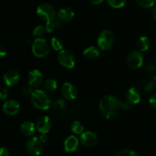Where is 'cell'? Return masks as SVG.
<instances>
[{"instance_id": "cell-11", "label": "cell", "mask_w": 156, "mask_h": 156, "mask_svg": "<svg viewBox=\"0 0 156 156\" xmlns=\"http://www.w3.org/2000/svg\"><path fill=\"white\" fill-rule=\"evenodd\" d=\"M20 73L15 70H8L3 76V80L7 87H12L16 85L20 80Z\"/></svg>"}, {"instance_id": "cell-9", "label": "cell", "mask_w": 156, "mask_h": 156, "mask_svg": "<svg viewBox=\"0 0 156 156\" xmlns=\"http://www.w3.org/2000/svg\"><path fill=\"white\" fill-rule=\"evenodd\" d=\"M81 144L87 148H91L96 145V144L98 142V137L94 132L91 131H87L85 132H82L80 135L79 138Z\"/></svg>"}, {"instance_id": "cell-38", "label": "cell", "mask_w": 156, "mask_h": 156, "mask_svg": "<svg viewBox=\"0 0 156 156\" xmlns=\"http://www.w3.org/2000/svg\"><path fill=\"white\" fill-rule=\"evenodd\" d=\"M93 5H99L104 2V0H90Z\"/></svg>"}, {"instance_id": "cell-25", "label": "cell", "mask_w": 156, "mask_h": 156, "mask_svg": "<svg viewBox=\"0 0 156 156\" xmlns=\"http://www.w3.org/2000/svg\"><path fill=\"white\" fill-rule=\"evenodd\" d=\"M53 109H54L57 112H62L65 110L66 108V102L64 99H58L55 101L54 102H53L52 104Z\"/></svg>"}, {"instance_id": "cell-10", "label": "cell", "mask_w": 156, "mask_h": 156, "mask_svg": "<svg viewBox=\"0 0 156 156\" xmlns=\"http://www.w3.org/2000/svg\"><path fill=\"white\" fill-rule=\"evenodd\" d=\"M61 93L62 96L67 100H73L77 98L78 92L76 87L71 83H65L62 86Z\"/></svg>"}, {"instance_id": "cell-34", "label": "cell", "mask_w": 156, "mask_h": 156, "mask_svg": "<svg viewBox=\"0 0 156 156\" xmlns=\"http://www.w3.org/2000/svg\"><path fill=\"white\" fill-rule=\"evenodd\" d=\"M149 104H150V106L152 108L156 110V93L152 95L150 97V99H149Z\"/></svg>"}, {"instance_id": "cell-19", "label": "cell", "mask_w": 156, "mask_h": 156, "mask_svg": "<svg viewBox=\"0 0 156 156\" xmlns=\"http://www.w3.org/2000/svg\"><path fill=\"white\" fill-rule=\"evenodd\" d=\"M84 57L88 60H94L100 55V51L97 47L91 46L85 49L83 52Z\"/></svg>"}, {"instance_id": "cell-26", "label": "cell", "mask_w": 156, "mask_h": 156, "mask_svg": "<svg viewBox=\"0 0 156 156\" xmlns=\"http://www.w3.org/2000/svg\"><path fill=\"white\" fill-rule=\"evenodd\" d=\"M107 2L114 9H120L126 5V0H107Z\"/></svg>"}, {"instance_id": "cell-28", "label": "cell", "mask_w": 156, "mask_h": 156, "mask_svg": "<svg viewBox=\"0 0 156 156\" xmlns=\"http://www.w3.org/2000/svg\"><path fill=\"white\" fill-rule=\"evenodd\" d=\"M46 32H47V31H46L45 26L40 24V25L37 26V27L34 29L33 33L32 34H33V35L34 37H37V38H41V36H43V35L45 34Z\"/></svg>"}, {"instance_id": "cell-13", "label": "cell", "mask_w": 156, "mask_h": 156, "mask_svg": "<svg viewBox=\"0 0 156 156\" xmlns=\"http://www.w3.org/2000/svg\"><path fill=\"white\" fill-rule=\"evenodd\" d=\"M2 110L5 114L9 116H15L19 112L20 104L15 99L7 100L3 103Z\"/></svg>"}, {"instance_id": "cell-17", "label": "cell", "mask_w": 156, "mask_h": 156, "mask_svg": "<svg viewBox=\"0 0 156 156\" xmlns=\"http://www.w3.org/2000/svg\"><path fill=\"white\" fill-rule=\"evenodd\" d=\"M75 16V12L70 8H62L58 12V19L61 21H70L73 19Z\"/></svg>"}, {"instance_id": "cell-35", "label": "cell", "mask_w": 156, "mask_h": 156, "mask_svg": "<svg viewBox=\"0 0 156 156\" xmlns=\"http://www.w3.org/2000/svg\"><path fill=\"white\" fill-rule=\"evenodd\" d=\"M0 156H10V153L8 148H6L5 147H2Z\"/></svg>"}, {"instance_id": "cell-6", "label": "cell", "mask_w": 156, "mask_h": 156, "mask_svg": "<svg viewBox=\"0 0 156 156\" xmlns=\"http://www.w3.org/2000/svg\"><path fill=\"white\" fill-rule=\"evenodd\" d=\"M57 59L59 64L67 69L73 68L76 64L74 55L67 50H60L58 54Z\"/></svg>"}, {"instance_id": "cell-37", "label": "cell", "mask_w": 156, "mask_h": 156, "mask_svg": "<svg viewBox=\"0 0 156 156\" xmlns=\"http://www.w3.org/2000/svg\"><path fill=\"white\" fill-rule=\"evenodd\" d=\"M40 139H41V142L43 143H45L48 140V136H47V134H44V133H41V136H40Z\"/></svg>"}, {"instance_id": "cell-39", "label": "cell", "mask_w": 156, "mask_h": 156, "mask_svg": "<svg viewBox=\"0 0 156 156\" xmlns=\"http://www.w3.org/2000/svg\"><path fill=\"white\" fill-rule=\"evenodd\" d=\"M152 16H153V18L156 20V6H154L153 9H152Z\"/></svg>"}, {"instance_id": "cell-1", "label": "cell", "mask_w": 156, "mask_h": 156, "mask_svg": "<svg viewBox=\"0 0 156 156\" xmlns=\"http://www.w3.org/2000/svg\"><path fill=\"white\" fill-rule=\"evenodd\" d=\"M99 107L101 113L104 117L107 119H113L117 117L122 109H123V102L117 96L107 95L100 101Z\"/></svg>"}, {"instance_id": "cell-20", "label": "cell", "mask_w": 156, "mask_h": 156, "mask_svg": "<svg viewBox=\"0 0 156 156\" xmlns=\"http://www.w3.org/2000/svg\"><path fill=\"white\" fill-rule=\"evenodd\" d=\"M62 27V24H61L60 20L54 19L52 20V21H47L45 24V28L47 32L49 33H52V32H54L55 31L58 30V29H60Z\"/></svg>"}, {"instance_id": "cell-8", "label": "cell", "mask_w": 156, "mask_h": 156, "mask_svg": "<svg viewBox=\"0 0 156 156\" xmlns=\"http://www.w3.org/2000/svg\"><path fill=\"white\" fill-rule=\"evenodd\" d=\"M144 63V57L143 54L138 50H133L127 58V65L133 70L140 68Z\"/></svg>"}, {"instance_id": "cell-18", "label": "cell", "mask_w": 156, "mask_h": 156, "mask_svg": "<svg viewBox=\"0 0 156 156\" xmlns=\"http://www.w3.org/2000/svg\"><path fill=\"white\" fill-rule=\"evenodd\" d=\"M20 131L24 136H31L35 132V125L30 121H24L20 126Z\"/></svg>"}, {"instance_id": "cell-32", "label": "cell", "mask_w": 156, "mask_h": 156, "mask_svg": "<svg viewBox=\"0 0 156 156\" xmlns=\"http://www.w3.org/2000/svg\"><path fill=\"white\" fill-rule=\"evenodd\" d=\"M33 90H32L31 87H28V86H24L21 89V93L24 96H31L33 93Z\"/></svg>"}, {"instance_id": "cell-2", "label": "cell", "mask_w": 156, "mask_h": 156, "mask_svg": "<svg viewBox=\"0 0 156 156\" xmlns=\"http://www.w3.org/2000/svg\"><path fill=\"white\" fill-rule=\"evenodd\" d=\"M30 102L35 108L41 110H48L53 104L48 92L42 90H34L30 96Z\"/></svg>"}, {"instance_id": "cell-24", "label": "cell", "mask_w": 156, "mask_h": 156, "mask_svg": "<svg viewBox=\"0 0 156 156\" xmlns=\"http://www.w3.org/2000/svg\"><path fill=\"white\" fill-rule=\"evenodd\" d=\"M71 130L76 134H82L84 130L83 125L79 121H74L71 124Z\"/></svg>"}, {"instance_id": "cell-40", "label": "cell", "mask_w": 156, "mask_h": 156, "mask_svg": "<svg viewBox=\"0 0 156 156\" xmlns=\"http://www.w3.org/2000/svg\"><path fill=\"white\" fill-rule=\"evenodd\" d=\"M155 79H156V75H155Z\"/></svg>"}, {"instance_id": "cell-36", "label": "cell", "mask_w": 156, "mask_h": 156, "mask_svg": "<svg viewBox=\"0 0 156 156\" xmlns=\"http://www.w3.org/2000/svg\"><path fill=\"white\" fill-rule=\"evenodd\" d=\"M7 54V50H6V48L4 47V46H1L0 47V56L1 58H4L5 55Z\"/></svg>"}, {"instance_id": "cell-7", "label": "cell", "mask_w": 156, "mask_h": 156, "mask_svg": "<svg viewBox=\"0 0 156 156\" xmlns=\"http://www.w3.org/2000/svg\"><path fill=\"white\" fill-rule=\"evenodd\" d=\"M26 150L29 154L37 156L43 151V142L37 137H32L27 141L25 145Z\"/></svg>"}, {"instance_id": "cell-5", "label": "cell", "mask_w": 156, "mask_h": 156, "mask_svg": "<svg viewBox=\"0 0 156 156\" xmlns=\"http://www.w3.org/2000/svg\"><path fill=\"white\" fill-rule=\"evenodd\" d=\"M114 37L112 32L110 30H104L99 34L98 38V45L101 50H108L114 44Z\"/></svg>"}, {"instance_id": "cell-21", "label": "cell", "mask_w": 156, "mask_h": 156, "mask_svg": "<svg viewBox=\"0 0 156 156\" xmlns=\"http://www.w3.org/2000/svg\"><path fill=\"white\" fill-rule=\"evenodd\" d=\"M137 46L141 51H146L150 47V40L148 37L142 36L137 42Z\"/></svg>"}, {"instance_id": "cell-22", "label": "cell", "mask_w": 156, "mask_h": 156, "mask_svg": "<svg viewBox=\"0 0 156 156\" xmlns=\"http://www.w3.org/2000/svg\"><path fill=\"white\" fill-rule=\"evenodd\" d=\"M44 88L48 92L54 91L57 88V82L54 79L47 80L44 83Z\"/></svg>"}, {"instance_id": "cell-3", "label": "cell", "mask_w": 156, "mask_h": 156, "mask_svg": "<svg viewBox=\"0 0 156 156\" xmlns=\"http://www.w3.org/2000/svg\"><path fill=\"white\" fill-rule=\"evenodd\" d=\"M32 52L37 58H44L50 52V47L47 41L44 38H37L32 44Z\"/></svg>"}, {"instance_id": "cell-23", "label": "cell", "mask_w": 156, "mask_h": 156, "mask_svg": "<svg viewBox=\"0 0 156 156\" xmlns=\"http://www.w3.org/2000/svg\"><path fill=\"white\" fill-rule=\"evenodd\" d=\"M51 46L55 50L60 51V50H62V47H63V43H62V41L60 38L54 37L51 39Z\"/></svg>"}, {"instance_id": "cell-14", "label": "cell", "mask_w": 156, "mask_h": 156, "mask_svg": "<svg viewBox=\"0 0 156 156\" xmlns=\"http://www.w3.org/2000/svg\"><path fill=\"white\" fill-rule=\"evenodd\" d=\"M43 81V74L39 70H33L27 75V82L30 87H37Z\"/></svg>"}, {"instance_id": "cell-31", "label": "cell", "mask_w": 156, "mask_h": 156, "mask_svg": "<svg viewBox=\"0 0 156 156\" xmlns=\"http://www.w3.org/2000/svg\"><path fill=\"white\" fill-rule=\"evenodd\" d=\"M146 70L147 73H154L156 70V64L154 61H150L148 62L147 64L146 65Z\"/></svg>"}, {"instance_id": "cell-12", "label": "cell", "mask_w": 156, "mask_h": 156, "mask_svg": "<svg viewBox=\"0 0 156 156\" xmlns=\"http://www.w3.org/2000/svg\"><path fill=\"white\" fill-rule=\"evenodd\" d=\"M51 119L49 116H42L39 117L36 122V128L37 131L41 133L47 134L51 128Z\"/></svg>"}, {"instance_id": "cell-16", "label": "cell", "mask_w": 156, "mask_h": 156, "mask_svg": "<svg viewBox=\"0 0 156 156\" xmlns=\"http://www.w3.org/2000/svg\"><path fill=\"white\" fill-rule=\"evenodd\" d=\"M79 141L76 136H70L64 142V148L66 152H74L78 149Z\"/></svg>"}, {"instance_id": "cell-29", "label": "cell", "mask_w": 156, "mask_h": 156, "mask_svg": "<svg viewBox=\"0 0 156 156\" xmlns=\"http://www.w3.org/2000/svg\"><path fill=\"white\" fill-rule=\"evenodd\" d=\"M114 156H140L136 151L130 149H123L119 151Z\"/></svg>"}, {"instance_id": "cell-15", "label": "cell", "mask_w": 156, "mask_h": 156, "mask_svg": "<svg viewBox=\"0 0 156 156\" xmlns=\"http://www.w3.org/2000/svg\"><path fill=\"white\" fill-rule=\"evenodd\" d=\"M126 98L129 103L138 104L141 100V93L136 87H131L126 91Z\"/></svg>"}, {"instance_id": "cell-30", "label": "cell", "mask_w": 156, "mask_h": 156, "mask_svg": "<svg viewBox=\"0 0 156 156\" xmlns=\"http://www.w3.org/2000/svg\"><path fill=\"white\" fill-rule=\"evenodd\" d=\"M156 87V79L155 77L152 80H149L144 85V90L146 92H151Z\"/></svg>"}, {"instance_id": "cell-33", "label": "cell", "mask_w": 156, "mask_h": 156, "mask_svg": "<svg viewBox=\"0 0 156 156\" xmlns=\"http://www.w3.org/2000/svg\"><path fill=\"white\" fill-rule=\"evenodd\" d=\"M9 96V91L5 87H2L1 90H0V99L1 100H4Z\"/></svg>"}, {"instance_id": "cell-27", "label": "cell", "mask_w": 156, "mask_h": 156, "mask_svg": "<svg viewBox=\"0 0 156 156\" xmlns=\"http://www.w3.org/2000/svg\"><path fill=\"white\" fill-rule=\"evenodd\" d=\"M137 4L143 8H151L153 7L156 3V0H136Z\"/></svg>"}, {"instance_id": "cell-4", "label": "cell", "mask_w": 156, "mask_h": 156, "mask_svg": "<svg viewBox=\"0 0 156 156\" xmlns=\"http://www.w3.org/2000/svg\"><path fill=\"white\" fill-rule=\"evenodd\" d=\"M37 14L41 19L46 21H50L56 19V10L51 5L48 3H43L37 9Z\"/></svg>"}]
</instances>
